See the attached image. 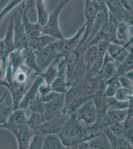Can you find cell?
Instances as JSON below:
<instances>
[{
    "instance_id": "cell-1",
    "label": "cell",
    "mask_w": 133,
    "mask_h": 149,
    "mask_svg": "<svg viewBox=\"0 0 133 149\" xmlns=\"http://www.w3.org/2000/svg\"><path fill=\"white\" fill-rule=\"evenodd\" d=\"M80 122L73 114L58 133L67 149H71L78 143L92 137V135H88V131Z\"/></svg>"
},
{
    "instance_id": "cell-2",
    "label": "cell",
    "mask_w": 133,
    "mask_h": 149,
    "mask_svg": "<svg viewBox=\"0 0 133 149\" xmlns=\"http://www.w3.org/2000/svg\"><path fill=\"white\" fill-rule=\"evenodd\" d=\"M72 0H63L49 14L47 22L43 28L42 34L51 36L57 39H64L59 25V17L63 7Z\"/></svg>"
},
{
    "instance_id": "cell-3",
    "label": "cell",
    "mask_w": 133,
    "mask_h": 149,
    "mask_svg": "<svg viewBox=\"0 0 133 149\" xmlns=\"http://www.w3.org/2000/svg\"><path fill=\"white\" fill-rule=\"evenodd\" d=\"M74 115L78 120L84 122L86 125L90 126L94 124L97 120L98 116L97 108L93 97L79 107Z\"/></svg>"
},
{
    "instance_id": "cell-4",
    "label": "cell",
    "mask_w": 133,
    "mask_h": 149,
    "mask_svg": "<svg viewBox=\"0 0 133 149\" xmlns=\"http://www.w3.org/2000/svg\"><path fill=\"white\" fill-rule=\"evenodd\" d=\"M57 41L40 50H34L37 66L41 72L44 71L57 58L62 57L58 51Z\"/></svg>"
},
{
    "instance_id": "cell-5",
    "label": "cell",
    "mask_w": 133,
    "mask_h": 149,
    "mask_svg": "<svg viewBox=\"0 0 133 149\" xmlns=\"http://www.w3.org/2000/svg\"><path fill=\"white\" fill-rule=\"evenodd\" d=\"M22 7L13 15L14 20V36L15 48L29 47L31 37L25 32L22 22Z\"/></svg>"
},
{
    "instance_id": "cell-6",
    "label": "cell",
    "mask_w": 133,
    "mask_h": 149,
    "mask_svg": "<svg viewBox=\"0 0 133 149\" xmlns=\"http://www.w3.org/2000/svg\"><path fill=\"white\" fill-rule=\"evenodd\" d=\"M70 117L69 114H63L32 129L34 133L42 135L58 133Z\"/></svg>"
},
{
    "instance_id": "cell-7",
    "label": "cell",
    "mask_w": 133,
    "mask_h": 149,
    "mask_svg": "<svg viewBox=\"0 0 133 149\" xmlns=\"http://www.w3.org/2000/svg\"><path fill=\"white\" fill-rule=\"evenodd\" d=\"M85 29L86 24H84L77 33L72 37L67 39L64 38V39L57 41L58 51L61 56L65 57L77 48L84 36Z\"/></svg>"
},
{
    "instance_id": "cell-8",
    "label": "cell",
    "mask_w": 133,
    "mask_h": 149,
    "mask_svg": "<svg viewBox=\"0 0 133 149\" xmlns=\"http://www.w3.org/2000/svg\"><path fill=\"white\" fill-rule=\"evenodd\" d=\"M66 106V94L61 93L54 100L45 103L43 114L47 121L63 114V111Z\"/></svg>"
},
{
    "instance_id": "cell-9",
    "label": "cell",
    "mask_w": 133,
    "mask_h": 149,
    "mask_svg": "<svg viewBox=\"0 0 133 149\" xmlns=\"http://www.w3.org/2000/svg\"><path fill=\"white\" fill-rule=\"evenodd\" d=\"M116 30V27L111 26L109 21H107L103 24L99 31L90 41L87 47L90 45L97 44L100 41H106L110 43H118L117 40Z\"/></svg>"
},
{
    "instance_id": "cell-10",
    "label": "cell",
    "mask_w": 133,
    "mask_h": 149,
    "mask_svg": "<svg viewBox=\"0 0 133 149\" xmlns=\"http://www.w3.org/2000/svg\"><path fill=\"white\" fill-rule=\"evenodd\" d=\"M67 69V65L66 63V60L65 57H63L60 63H59L57 77L51 85L52 91L65 94L67 93V84L66 82Z\"/></svg>"
},
{
    "instance_id": "cell-11",
    "label": "cell",
    "mask_w": 133,
    "mask_h": 149,
    "mask_svg": "<svg viewBox=\"0 0 133 149\" xmlns=\"http://www.w3.org/2000/svg\"><path fill=\"white\" fill-rule=\"evenodd\" d=\"M27 120L25 109H17L13 111L5 123L1 124V127L5 128L12 131L18 127L26 125Z\"/></svg>"
},
{
    "instance_id": "cell-12",
    "label": "cell",
    "mask_w": 133,
    "mask_h": 149,
    "mask_svg": "<svg viewBox=\"0 0 133 149\" xmlns=\"http://www.w3.org/2000/svg\"><path fill=\"white\" fill-rule=\"evenodd\" d=\"M44 81L43 78L40 76H37L29 91L24 95L19 109H25L29 108V106L37 98L39 94V86Z\"/></svg>"
},
{
    "instance_id": "cell-13",
    "label": "cell",
    "mask_w": 133,
    "mask_h": 149,
    "mask_svg": "<svg viewBox=\"0 0 133 149\" xmlns=\"http://www.w3.org/2000/svg\"><path fill=\"white\" fill-rule=\"evenodd\" d=\"M12 132L17 138L19 149H29L31 139L34 135L33 129L26 124L17 128Z\"/></svg>"
},
{
    "instance_id": "cell-14",
    "label": "cell",
    "mask_w": 133,
    "mask_h": 149,
    "mask_svg": "<svg viewBox=\"0 0 133 149\" xmlns=\"http://www.w3.org/2000/svg\"><path fill=\"white\" fill-rule=\"evenodd\" d=\"M1 85L7 87L8 91H10L11 93L14 103V110L19 109L20 102L24 96L25 85H21L14 81H13L12 83L8 84L3 80H1Z\"/></svg>"
},
{
    "instance_id": "cell-15",
    "label": "cell",
    "mask_w": 133,
    "mask_h": 149,
    "mask_svg": "<svg viewBox=\"0 0 133 149\" xmlns=\"http://www.w3.org/2000/svg\"><path fill=\"white\" fill-rule=\"evenodd\" d=\"M63 57L57 58L45 70V72H42L41 73H36L34 74L33 77L36 76L42 77L46 83L51 86V84L57 77L59 63H60Z\"/></svg>"
},
{
    "instance_id": "cell-16",
    "label": "cell",
    "mask_w": 133,
    "mask_h": 149,
    "mask_svg": "<svg viewBox=\"0 0 133 149\" xmlns=\"http://www.w3.org/2000/svg\"><path fill=\"white\" fill-rule=\"evenodd\" d=\"M88 141L89 149H111L109 140L103 130L95 133L93 137Z\"/></svg>"
},
{
    "instance_id": "cell-17",
    "label": "cell",
    "mask_w": 133,
    "mask_h": 149,
    "mask_svg": "<svg viewBox=\"0 0 133 149\" xmlns=\"http://www.w3.org/2000/svg\"><path fill=\"white\" fill-rule=\"evenodd\" d=\"M21 4L22 9V24L26 33L31 37H38L42 35L43 26H42L38 22L33 23L29 21L24 12L23 2Z\"/></svg>"
},
{
    "instance_id": "cell-18",
    "label": "cell",
    "mask_w": 133,
    "mask_h": 149,
    "mask_svg": "<svg viewBox=\"0 0 133 149\" xmlns=\"http://www.w3.org/2000/svg\"><path fill=\"white\" fill-rule=\"evenodd\" d=\"M130 50L121 44L110 43L108 46L107 52L115 61L121 63L129 55Z\"/></svg>"
},
{
    "instance_id": "cell-19",
    "label": "cell",
    "mask_w": 133,
    "mask_h": 149,
    "mask_svg": "<svg viewBox=\"0 0 133 149\" xmlns=\"http://www.w3.org/2000/svg\"><path fill=\"white\" fill-rule=\"evenodd\" d=\"M18 142L14 133L8 129L1 127V149H17Z\"/></svg>"
},
{
    "instance_id": "cell-20",
    "label": "cell",
    "mask_w": 133,
    "mask_h": 149,
    "mask_svg": "<svg viewBox=\"0 0 133 149\" xmlns=\"http://www.w3.org/2000/svg\"><path fill=\"white\" fill-rule=\"evenodd\" d=\"M108 17H109V9L108 7L105 8L104 9L100 10L98 12L96 17L94 19L93 32L91 33V36H90V37L86 42V44L85 45L86 49L87 47L88 43L90 42V41L92 40L94 36L96 35V33L100 29L103 24L107 21H108Z\"/></svg>"
},
{
    "instance_id": "cell-21",
    "label": "cell",
    "mask_w": 133,
    "mask_h": 149,
    "mask_svg": "<svg viewBox=\"0 0 133 149\" xmlns=\"http://www.w3.org/2000/svg\"><path fill=\"white\" fill-rule=\"evenodd\" d=\"M1 42H2L4 44L8 55L16 49L15 44L14 20L13 15L8 22L5 37H4L3 39H1Z\"/></svg>"
},
{
    "instance_id": "cell-22",
    "label": "cell",
    "mask_w": 133,
    "mask_h": 149,
    "mask_svg": "<svg viewBox=\"0 0 133 149\" xmlns=\"http://www.w3.org/2000/svg\"><path fill=\"white\" fill-rule=\"evenodd\" d=\"M116 61L111 60L108 58H104L102 67L98 74L101 79L107 81L114 76L116 72L117 66L116 65Z\"/></svg>"
},
{
    "instance_id": "cell-23",
    "label": "cell",
    "mask_w": 133,
    "mask_h": 149,
    "mask_svg": "<svg viewBox=\"0 0 133 149\" xmlns=\"http://www.w3.org/2000/svg\"><path fill=\"white\" fill-rule=\"evenodd\" d=\"M127 113L128 109L108 110L106 114V125L108 127L116 123H123L126 118Z\"/></svg>"
},
{
    "instance_id": "cell-24",
    "label": "cell",
    "mask_w": 133,
    "mask_h": 149,
    "mask_svg": "<svg viewBox=\"0 0 133 149\" xmlns=\"http://www.w3.org/2000/svg\"><path fill=\"white\" fill-rule=\"evenodd\" d=\"M58 40L59 39L46 34H42L38 37H31L29 47L32 48L34 50H40Z\"/></svg>"
},
{
    "instance_id": "cell-25",
    "label": "cell",
    "mask_w": 133,
    "mask_h": 149,
    "mask_svg": "<svg viewBox=\"0 0 133 149\" xmlns=\"http://www.w3.org/2000/svg\"><path fill=\"white\" fill-rule=\"evenodd\" d=\"M24 55V65L31 70H34L36 73H41L36 63V56L35 51L30 47L22 48Z\"/></svg>"
},
{
    "instance_id": "cell-26",
    "label": "cell",
    "mask_w": 133,
    "mask_h": 149,
    "mask_svg": "<svg viewBox=\"0 0 133 149\" xmlns=\"http://www.w3.org/2000/svg\"><path fill=\"white\" fill-rule=\"evenodd\" d=\"M44 149H65L67 148L63 144L58 133L44 135Z\"/></svg>"
},
{
    "instance_id": "cell-27",
    "label": "cell",
    "mask_w": 133,
    "mask_h": 149,
    "mask_svg": "<svg viewBox=\"0 0 133 149\" xmlns=\"http://www.w3.org/2000/svg\"><path fill=\"white\" fill-rule=\"evenodd\" d=\"M132 71H133V45L129 55L117 66L116 72L114 76L118 77L122 75H126Z\"/></svg>"
},
{
    "instance_id": "cell-28",
    "label": "cell",
    "mask_w": 133,
    "mask_h": 149,
    "mask_svg": "<svg viewBox=\"0 0 133 149\" xmlns=\"http://www.w3.org/2000/svg\"><path fill=\"white\" fill-rule=\"evenodd\" d=\"M130 26L128 24L122 22L117 28L116 37L118 44L125 46L130 39Z\"/></svg>"
},
{
    "instance_id": "cell-29",
    "label": "cell",
    "mask_w": 133,
    "mask_h": 149,
    "mask_svg": "<svg viewBox=\"0 0 133 149\" xmlns=\"http://www.w3.org/2000/svg\"><path fill=\"white\" fill-rule=\"evenodd\" d=\"M8 62L12 65L14 73L15 74L17 70L24 65L22 48L16 49L10 53L8 55Z\"/></svg>"
},
{
    "instance_id": "cell-30",
    "label": "cell",
    "mask_w": 133,
    "mask_h": 149,
    "mask_svg": "<svg viewBox=\"0 0 133 149\" xmlns=\"http://www.w3.org/2000/svg\"><path fill=\"white\" fill-rule=\"evenodd\" d=\"M109 10L113 13L121 22L123 21L127 10L120 3L118 0H104Z\"/></svg>"
},
{
    "instance_id": "cell-31",
    "label": "cell",
    "mask_w": 133,
    "mask_h": 149,
    "mask_svg": "<svg viewBox=\"0 0 133 149\" xmlns=\"http://www.w3.org/2000/svg\"><path fill=\"white\" fill-rule=\"evenodd\" d=\"M84 57L85 63L93 67L97 61L98 57L97 45L94 44L88 46L84 51Z\"/></svg>"
},
{
    "instance_id": "cell-32",
    "label": "cell",
    "mask_w": 133,
    "mask_h": 149,
    "mask_svg": "<svg viewBox=\"0 0 133 149\" xmlns=\"http://www.w3.org/2000/svg\"><path fill=\"white\" fill-rule=\"evenodd\" d=\"M38 14V22L44 26L47 22L49 14L46 8L44 0H34Z\"/></svg>"
},
{
    "instance_id": "cell-33",
    "label": "cell",
    "mask_w": 133,
    "mask_h": 149,
    "mask_svg": "<svg viewBox=\"0 0 133 149\" xmlns=\"http://www.w3.org/2000/svg\"><path fill=\"white\" fill-rule=\"evenodd\" d=\"M106 84L104 93L106 97H114L119 88L121 87L118 81V77H113L106 81Z\"/></svg>"
},
{
    "instance_id": "cell-34",
    "label": "cell",
    "mask_w": 133,
    "mask_h": 149,
    "mask_svg": "<svg viewBox=\"0 0 133 149\" xmlns=\"http://www.w3.org/2000/svg\"><path fill=\"white\" fill-rule=\"evenodd\" d=\"M47 121L43 114L32 112L27 121V125L32 129L44 124Z\"/></svg>"
},
{
    "instance_id": "cell-35",
    "label": "cell",
    "mask_w": 133,
    "mask_h": 149,
    "mask_svg": "<svg viewBox=\"0 0 133 149\" xmlns=\"http://www.w3.org/2000/svg\"><path fill=\"white\" fill-rule=\"evenodd\" d=\"M133 97V88L120 87L114 97L119 101H129Z\"/></svg>"
},
{
    "instance_id": "cell-36",
    "label": "cell",
    "mask_w": 133,
    "mask_h": 149,
    "mask_svg": "<svg viewBox=\"0 0 133 149\" xmlns=\"http://www.w3.org/2000/svg\"><path fill=\"white\" fill-rule=\"evenodd\" d=\"M45 103L43 102L40 93H39L37 98L29 107V109L31 112H36L44 114L45 111Z\"/></svg>"
},
{
    "instance_id": "cell-37",
    "label": "cell",
    "mask_w": 133,
    "mask_h": 149,
    "mask_svg": "<svg viewBox=\"0 0 133 149\" xmlns=\"http://www.w3.org/2000/svg\"><path fill=\"white\" fill-rule=\"evenodd\" d=\"M44 135L41 134H34L31 139L29 149H43Z\"/></svg>"
},
{
    "instance_id": "cell-38",
    "label": "cell",
    "mask_w": 133,
    "mask_h": 149,
    "mask_svg": "<svg viewBox=\"0 0 133 149\" xmlns=\"http://www.w3.org/2000/svg\"><path fill=\"white\" fill-rule=\"evenodd\" d=\"M123 124L125 127L124 138L127 140L133 147V118L128 121H124Z\"/></svg>"
},
{
    "instance_id": "cell-39",
    "label": "cell",
    "mask_w": 133,
    "mask_h": 149,
    "mask_svg": "<svg viewBox=\"0 0 133 149\" xmlns=\"http://www.w3.org/2000/svg\"><path fill=\"white\" fill-rule=\"evenodd\" d=\"M13 110V107H6L1 103V124L7 122Z\"/></svg>"
},
{
    "instance_id": "cell-40",
    "label": "cell",
    "mask_w": 133,
    "mask_h": 149,
    "mask_svg": "<svg viewBox=\"0 0 133 149\" xmlns=\"http://www.w3.org/2000/svg\"><path fill=\"white\" fill-rule=\"evenodd\" d=\"M112 132L120 138H124L125 127L123 123H116L108 126Z\"/></svg>"
},
{
    "instance_id": "cell-41",
    "label": "cell",
    "mask_w": 133,
    "mask_h": 149,
    "mask_svg": "<svg viewBox=\"0 0 133 149\" xmlns=\"http://www.w3.org/2000/svg\"><path fill=\"white\" fill-rule=\"evenodd\" d=\"M118 81L122 88H133V81L126 75H122L118 77Z\"/></svg>"
},
{
    "instance_id": "cell-42",
    "label": "cell",
    "mask_w": 133,
    "mask_h": 149,
    "mask_svg": "<svg viewBox=\"0 0 133 149\" xmlns=\"http://www.w3.org/2000/svg\"><path fill=\"white\" fill-rule=\"evenodd\" d=\"M61 94V93L55 92L54 91H51L50 92H49V93H47V95H46L43 97H41V98L43 102H44L45 103H46L48 102L54 100V99L59 97Z\"/></svg>"
},
{
    "instance_id": "cell-43",
    "label": "cell",
    "mask_w": 133,
    "mask_h": 149,
    "mask_svg": "<svg viewBox=\"0 0 133 149\" xmlns=\"http://www.w3.org/2000/svg\"><path fill=\"white\" fill-rule=\"evenodd\" d=\"M52 91L51 86L48 85L44 81L39 86V93L41 97H43Z\"/></svg>"
},
{
    "instance_id": "cell-44",
    "label": "cell",
    "mask_w": 133,
    "mask_h": 149,
    "mask_svg": "<svg viewBox=\"0 0 133 149\" xmlns=\"http://www.w3.org/2000/svg\"><path fill=\"white\" fill-rule=\"evenodd\" d=\"M122 22L128 24L130 26H133V10H127Z\"/></svg>"
},
{
    "instance_id": "cell-45",
    "label": "cell",
    "mask_w": 133,
    "mask_h": 149,
    "mask_svg": "<svg viewBox=\"0 0 133 149\" xmlns=\"http://www.w3.org/2000/svg\"><path fill=\"white\" fill-rule=\"evenodd\" d=\"M129 106L128 109V113L124 121H128L133 118V97L129 100Z\"/></svg>"
},
{
    "instance_id": "cell-46",
    "label": "cell",
    "mask_w": 133,
    "mask_h": 149,
    "mask_svg": "<svg viewBox=\"0 0 133 149\" xmlns=\"http://www.w3.org/2000/svg\"><path fill=\"white\" fill-rule=\"evenodd\" d=\"M71 149H88L89 148V144L88 140L83 141L78 143Z\"/></svg>"
},
{
    "instance_id": "cell-47",
    "label": "cell",
    "mask_w": 133,
    "mask_h": 149,
    "mask_svg": "<svg viewBox=\"0 0 133 149\" xmlns=\"http://www.w3.org/2000/svg\"><path fill=\"white\" fill-rule=\"evenodd\" d=\"M130 36H131L130 40L128 41V42L127 43L126 45H125L126 47L128 49L130 47H132L131 46H132L133 45V26H131L130 27Z\"/></svg>"
},
{
    "instance_id": "cell-48",
    "label": "cell",
    "mask_w": 133,
    "mask_h": 149,
    "mask_svg": "<svg viewBox=\"0 0 133 149\" xmlns=\"http://www.w3.org/2000/svg\"><path fill=\"white\" fill-rule=\"evenodd\" d=\"M118 1L123 7H124L125 9H126L127 10H132L129 5L128 0H118Z\"/></svg>"
},
{
    "instance_id": "cell-49",
    "label": "cell",
    "mask_w": 133,
    "mask_h": 149,
    "mask_svg": "<svg viewBox=\"0 0 133 149\" xmlns=\"http://www.w3.org/2000/svg\"><path fill=\"white\" fill-rule=\"evenodd\" d=\"M129 5L130 6L131 9L133 10V0H128Z\"/></svg>"
},
{
    "instance_id": "cell-50",
    "label": "cell",
    "mask_w": 133,
    "mask_h": 149,
    "mask_svg": "<svg viewBox=\"0 0 133 149\" xmlns=\"http://www.w3.org/2000/svg\"><path fill=\"white\" fill-rule=\"evenodd\" d=\"M126 76L129 77V78L131 79L132 80H133V71L130 72V73H128L127 74H126Z\"/></svg>"
},
{
    "instance_id": "cell-51",
    "label": "cell",
    "mask_w": 133,
    "mask_h": 149,
    "mask_svg": "<svg viewBox=\"0 0 133 149\" xmlns=\"http://www.w3.org/2000/svg\"><path fill=\"white\" fill-rule=\"evenodd\" d=\"M91 1V0H85V2H88V1Z\"/></svg>"
},
{
    "instance_id": "cell-52",
    "label": "cell",
    "mask_w": 133,
    "mask_h": 149,
    "mask_svg": "<svg viewBox=\"0 0 133 149\" xmlns=\"http://www.w3.org/2000/svg\"><path fill=\"white\" fill-rule=\"evenodd\" d=\"M12 0H10V1H9V2H10V1H12Z\"/></svg>"
},
{
    "instance_id": "cell-53",
    "label": "cell",
    "mask_w": 133,
    "mask_h": 149,
    "mask_svg": "<svg viewBox=\"0 0 133 149\" xmlns=\"http://www.w3.org/2000/svg\"></svg>"
}]
</instances>
